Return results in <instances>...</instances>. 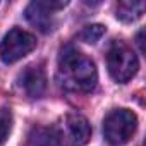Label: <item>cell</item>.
<instances>
[{
  "label": "cell",
  "instance_id": "cell-3",
  "mask_svg": "<svg viewBox=\"0 0 146 146\" xmlns=\"http://www.w3.org/2000/svg\"><path fill=\"white\" fill-rule=\"evenodd\" d=\"M136 127L137 117L129 108H115L103 119V136L113 146L125 144L136 132Z\"/></svg>",
  "mask_w": 146,
  "mask_h": 146
},
{
  "label": "cell",
  "instance_id": "cell-5",
  "mask_svg": "<svg viewBox=\"0 0 146 146\" xmlns=\"http://www.w3.org/2000/svg\"><path fill=\"white\" fill-rule=\"evenodd\" d=\"M67 2H55V0H36L26 7V19L41 33H48L53 28V12L64 9Z\"/></svg>",
  "mask_w": 146,
  "mask_h": 146
},
{
  "label": "cell",
  "instance_id": "cell-7",
  "mask_svg": "<svg viewBox=\"0 0 146 146\" xmlns=\"http://www.w3.org/2000/svg\"><path fill=\"white\" fill-rule=\"evenodd\" d=\"M67 132L74 146H84L91 139V125L88 119L81 113H69L65 119Z\"/></svg>",
  "mask_w": 146,
  "mask_h": 146
},
{
  "label": "cell",
  "instance_id": "cell-1",
  "mask_svg": "<svg viewBox=\"0 0 146 146\" xmlns=\"http://www.w3.org/2000/svg\"><path fill=\"white\" fill-rule=\"evenodd\" d=\"M58 79L65 90L90 93L98 83L96 65L88 55L67 46L58 58Z\"/></svg>",
  "mask_w": 146,
  "mask_h": 146
},
{
  "label": "cell",
  "instance_id": "cell-11",
  "mask_svg": "<svg viewBox=\"0 0 146 146\" xmlns=\"http://www.w3.org/2000/svg\"><path fill=\"white\" fill-rule=\"evenodd\" d=\"M12 131V113L9 108L0 107V146H2Z\"/></svg>",
  "mask_w": 146,
  "mask_h": 146
},
{
  "label": "cell",
  "instance_id": "cell-6",
  "mask_svg": "<svg viewBox=\"0 0 146 146\" xmlns=\"http://www.w3.org/2000/svg\"><path fill=\"white\" fill-rule=\"evenodd\" d=\"M19 84L24 88V91L33 96L38 98L43 95L45 88H46V78H45V72L40 65H29L26 67L21 76H19Z\"/></svg>",
  "mask_w": 146,
  "mask_h": 146
},
{
  "label": "cell",
  "instance_id": "cell-9",
  "mask_svg": "<svg viewBox=\"0 0 146 146\" xmlns=\"http://www.w3.org/2000/svg\"><path fill=\"white\" fill-rule=\"evenodd\" d=\"M144 12V2H136V0H124L117 4V17L124 23H132L139 19Z\"/></svg>",
  "mask_w": 146,
  "mask_h": 146
},
{
  "label": "cell",
  "instance_id": "cell-4",
  "mask_svg": "<svg viewBox=\"0 0 146 146\" xmlns=\"http://www.w3.org/2000/svg\"><path fill=\"white\" fill-rule=\"evenodd\" d=\"M35 48L36 38L28 31L14 28L4 36L2 43H0V58L4 64H14L28 53H31Z\"/></svg>",
  "mask_w": 146,
  "mask_h": 146
},
{
  "label": "cell",
  "instance_id": "cell-10",
  "mask_svg": "<svg viewBox=\"0 0 146 146\" xmlns=\"http://www.w3.org/2000/svg\"><path fill=\"white\" fill-rule=\"evenodd\" d=\"M105 35V26L102 24H90V26H84L83 31L78 35V38L84 43H96L102 36Z\"/></svg>",
  "mask_w": 146,
  "mask_h": 146
},
{
  "label": "cell",
  "instance_id": "cell-8",
  "mask_svg": "<svg viewBox=\"0 0 146 146\" xmlns=\"http://www.w3.org/2000/svg\"><path fill=\"white\" fill-rule=\"evenodd\" d=\"M26 146H62V144H60V136L53 127L36 125L29 131Z\"/></svg>",
  "mask_w": 146,
  "mask_h": 146
},
{
  "label": "cell",
  "instance_id": "cell-2",
  "mask_svg": "<svg viewBox=\"0 0 146 146\" xmlns=\"http://www.w3.org/2000/svg\"><path fill=\"white\" fill-rule=\"evenodd\" d=\"M107 67L112 79L124 84L136 76L139 62L132 48H129L124 41H113L107 52Z\"/></svg>",
  "mask_w": 146,
  "mask_h": 146
}]
</instances>
